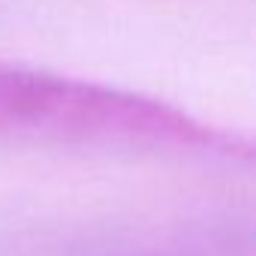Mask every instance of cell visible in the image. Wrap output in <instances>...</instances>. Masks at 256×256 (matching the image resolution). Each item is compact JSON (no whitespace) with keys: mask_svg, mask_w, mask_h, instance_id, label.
<instances>
[{"mask_svg":"<svg viewBox=\"0 0 256 256\" xmlns=\"http://www.w3.org/2000/svg\"><path fill=\"white\" fill-rule=\"evenodd\" d=\"M0 139L250 160V142L169 102L0 64Z\"/></svg>","mask_w":256,"mask_h":256,"instance_id":"cell-1","label":"cell"}]
</instances>
